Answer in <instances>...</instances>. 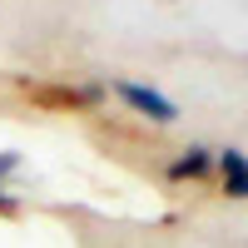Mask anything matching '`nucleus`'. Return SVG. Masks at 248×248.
Here are the masks:
<instances>
[{
    "label": "nucleus",
    "instance_id": "nucleus-1",
    "mask_svg": "<svg viewBox=\"0 0 248 248\" xmlns=\"http://www.w3.org/2000/svg\"><path fill=\"white\" fill-rule=\"evenodd\" d=\"M109 90H114L134 114L154 119V124H174V119H179V105H174L169 94H159L154 85H139V79H109Z\"/></svg>",
    "mask_w": 248,
    "mask_h": 248
},
{
    "label": "nucleus",
    "instance_id": "nucleus-2",
    "mask_svg": "<svg viewBox=\"0 0 248 248\" xmlns=\"http://www.w3.org/2000/svg\"><path fill=\"white\" fill-rule=\"evenodd\" d=\"M214 169H218L229 199H248V154L243 149H218L214 154Z\"/></svg>",
    "mask_w": 248,
    "mask_h": 248
},
{
    "label": "nucleus",
    "instance_id": "nucleus-3",
    "mask_svg": "<svg viewBox=\"0 0 248 248\" xmlns=\"http://www.w3.org/2000/svg\"><path fill=\"white\" fill-rule=\"evenodd\" d=\"M214 174V149H203V144H189L174 164H169V179L184 184V179H209Z\"/></svg>",
    "mask_w": 248,
    "mask_h": 248
},
{
    "label": "nucleus",
    "instance_id": "nucleus-4",
    "mask_svg": "<svg viewBox=\"0 0 248 248\" xmlns=\"http://www.w3.org/2000/svg\"><path fill=\"white\" fill-rule=\"evenodd\" d=\"M15 169H20V154H15V149H5V154H0V179H10Z\"/></svg>",
    "mask_w": 248,
    "mask_h": 248
},
{
    "label": "nucleus",
    "instance_id": "nucleus-5",
    "mask_svg": "<svg viewBox=\"0 0 248 248\" xmlns=\"http://www.w3.org/2000/svg\"><path fill=\"white\" fill-rule=\"evenodd\" d=\"M15 209H20V199H15V194H5V189H0V214H15Z\"/></svg>",
    "mask_w": 248,
    "mask_h": 248
}]
</instances>
